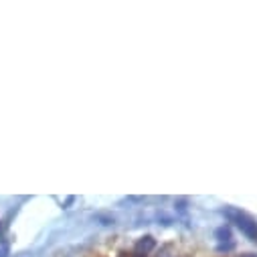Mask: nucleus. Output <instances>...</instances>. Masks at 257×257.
I'll use <instances>...</instances> for the list:
<instances>
[{"mask_svg": "<svg viewBox=\"0 0 257 257\" xmlns=\"http://www.w3.org/2000/svg\"><path fill=\"white\" fill-rule=\"evenodd\" d=\"M223 215L251 241H257V221L253 217H249L247 213L235 209V207H225L223 209Z\"/></svg>", "mask_w": 257, "mask_h": 257, "instance_id": "f257e3e1", "label": "nucleus"}, {"mask_svg": "<svg viewBox=\"0 0 257 257\" xmlns=\"http://www.w3.org/2000/svg\"><path fill=\"white\" fill-rule=\"evenodd\" d=\"M154 245H156V241H154L152 237H142V239L136 243V251H138L140 255H146L148 251L154 249Z\"/></svg>", "mask_w": 257, "mask_h": 257, "instance_id": "f03ea898", "label": "nucleus"}, {"mask_svg": "<svg viewBox=\"0 0 257 257\" xmlns=\"http://www.w3.org/2000/svg\"><path fill=\"white\" fill-rule=\"evenodd\" d=\"M215 237H217L219 241H227V243H233V241H231V229H229V227H219V229L215 231Z\"/></svg>", "mask_w": 257, "mask_h": 257, "instance_id": "7ed1b4c3", "label": "nucleus"}, {"mask_svg": "<svg viewBox=\"0 0 257 257\" xmlns=\"http://www.w3.org/2000/svg\"><path fill=\"white\" fill-rule=\"evenodd\" d=\"M243 257H257V255H253V253H245Z\"/></svg>", "mask_w": 257, "mask_h": 257, "instance_id": "20e7f679", "label": "nucleus"}]
</instances>
